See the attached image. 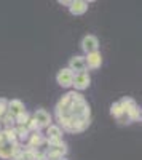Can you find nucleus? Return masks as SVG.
<instances>
[{"label": "nucleus", "mask_w": 142, "mask_h": 160, "mask_svg": "<svg viewBox=\"0 0 142 160\" xmlns=\"http://www.w3.org/2000/svg\"><path fill=\"white\" fill-rule=\"evenodd\" d=\"M26 128L29 130V133H34V131H42V128L38 127V123H37L35 120L32 118V115H31V118H29V122H27V125H26Z\"/></svg>", "instance_id": "nucleus-19"}, {"label": "nucleus", "mask_w": 142, "mask_h": 160, "mask_svg": "<svg viewBox=\"0 0 142 160\" xmlns=\"http://www.w3.org/2000/svg\"><path fill=\"white\" fill-rule=\"evenodd\" d=\"M56 125L61 127L62 131L72 133H83L89 123H91V108L86 98L78 91H67L54 108Z\"/></svg>", "instance_id": "nucleus-1"}, {"label": "nucleus", "mask_w": 142, "mask_h": 160, "mask_svg": "<svg viewBox=\"0 0 142 160\" xmlns=\"http://www.w3.org/2000/svg\"><path fill=\"white\" fill-rule=\"evenodd\" d=\"M29 118H31V114H29L27 111L21 112L19 115L15 117V127H16V125H18V127H26V125H27V122H29Z\"/></svg>", "instance_id": "nucleus-15"}, {"label": "nucleus", "mask_w": 142, "mask_h": 160, "mask_svg": "<svg viewBox=\"0 0 142 160\" xmlns=\"http://www.w3.org/2000/svg\"><path fill=\"white\" fill-rule=\"evenodd\" d=\"M120 104L123 106V111H125V115L130 118V122H140V108L137 106V102L131 98V96H125L120 99Z\"/></svg>", "instance_id": "nucleus-2"}, {"label": "nucleus", "mask_w": 142, "mask_h": 160, "mask_svg": "<svg viewBox=\"0 0 142 160\" xmlns=\"http://www.w3.org/2000/svg\"><path fill=\"white\" fill-rule=\"evenodd\" d=\"M67 69H70L73 74H80V72H86V64H85V56L82 55H75L69 59Z\"/></svg>", "instance_id": "nucleus-7"}, {"label": "nucleus", "mask_w": 142, "mask_h": 160, "mask_svg": "<svg viewBox=\"0 0 142 160\" xmlns=\"http://www.w3.org/2000/svg\"><path fill=\"white\" fill-rule=\"evenodd\" d=\"M15 133H16V139H18V142H24V141H27V138H29V130L26 128V127H15Z\"/></svg>", "instance_id": "nucleus-14"}, {"label": "nucleus", "mask_w": 142, "mask_h": 160, "mask_svg": "<svg viewBox=\"0 0 142 160\" xmlns=\"http://www.w3.org/2000/svg\"><path fill=\"white\" fill-rule=\"evenodd\" d=\"M61 160H67V158H66V157H64V158H61Z\"/></svg>", "instance_id": "nucleus-22"}, {"label": "nucleus", "mask_w": 142, "mask_h": 160, "mask_svg": "<svg viewBox=\"0 0 142 160\" xmlns=\"http://www.w3.org/2000/svg\"><path fill=\"white\" fill-rule=\"evenodd\" d=\"M3 136H5V141L7 142H16V133H15V127L13 128H5L3 130Z\"/></svg>", "instance_id": "nucleus-16"}, {"label": "nucleus", "mask_w": 142, "mask_h": 160, "mask_svg": "<svg viewBox=\"0 0 142 160\" xmlns=\"http://www.w3.org/2000/svg\"><path fill=\"white\" fill-rule=\"evenodd\" d=\"M88 7H89V3L85 2V0H72L69 5V11L73 16H82L88 11Z\"/></svg>", "instance_id": "nucleus-9"}, {"label": "nucleus", "mask_w": 142, "mask_h": 160, "mask_svg": "<svg viewBox=\"0 0 142 160\" xmlns=\"http://www.w3.org/2000/svg\"><path fill=\"white\" fill-rule=\"evenodd\" d=\"M72 80H73V72L67 68H62L56 74V82L62 88H70L72 87Z\"/></svg>", "instance_id": "nucleus-5"}, {"label": "nucleus", "mask_w": 142, "mask_h": 160, "mask_svg": "<svg viewBox=\"0 0 142 160\" xmlns=\"http://www.w3.org/2000/svg\"><path fill=\"white\" fill-rule=\"evenodd\" d=\"M35 152H37V149H31V148L22 149L21 160H35Z\"/></svg>", "instance_id": "nucleus-17"}, {"label": "nucleus", "mask_w": 142, "mask_h": 160, "mask_svg": "<svg viewBox=\"0 0 142 160\" xmlns=\"http://www.w3.org/2000/svg\"><path fill=\"white\" fill-rule=\"evenodd\" d=\"M85 64H86V69L97 71L102 66V55H101V51H94V53H89V55H85Z\"/></svg>", "instance_id": "nucleus-8"}, {"label": "nucleus", "mask_w": 142, "mask_h": 160, "mask_svg": "<svg viewBox=\"0 0 142 160\" xmlns=\"http://www.w3.org/2000/svg\"><path fill=\"white\" fill-rule=\"evenodd\" d=\"M82 50L85 55H89V53H94V51H99V38L93 34H86L83 38H82V43H80Z\"/></svg>", "instance_id": "nucleus-4"}, {"label": "nucleus", "mask_w": 142, "mask_h": 160, "mask_svg": "<svg viewBox=\"0 0 142 160\" xmlns=\"http://www.w3.org/2000/svg\"><path fill=\"white\" fill-rule=\"evenodd\" d=\"M32 118L38 123L40 128H48L51 123H53V117L50 115V112H46L45 109H37L32 115Z\"/></svg>", "instance_id": "nucleus-6"}, {"label": "nucleus", "mask_w": 142, "mask_h": 160, "mask_svg": "<svg viewBox=\"0 0 142 160\" xmlns=\"http://www.w3.org/2000/svg\"><path fill=\"white\" fill-rule=\"evenodd\" d=\"M89 85H91V77H89V74H88V72L73 74V80H72L73 91L82 93V91H83V90H86Z\"/></svg>", "instance_id": "nucleus-3"}, {"label": "nucleus", "mask_w": 142, "mask_h": 160, "mask_svg": "<svg viewBox=\"0 0 142 160\" xmlns=\"http://www.w3.org/2000/svg\"><path fill=\"white\" fill-rule=\"evenodd\" d=\"M35 160H46L45 151H40V149H37V152H35Z\"/></svg>", "instance_id": "nucleus-21"}, {"label": "nucleus", "mask_w": 142, "mask_h": 160, "mask_svg": "<svg viewBox=\"0 0 142 160\" xmlns=\"http://www.w3.org/2000/svg\"><path fill=\"white\" fill-rule=\"evenodd\" d=\"M46 142V138L42 131H34L29 135L27 138V148L31 149H38V148H42V146Z\"/></svg>", "instance_id": "nucleus-10"}, {"label": "nucleus", "mask_w": 142, "mask_h": 160, "mask_svg": "<svg viewBox=\"0 0 142 160\" xmlns=\"http://www.w3.org/2000/svg\"><path fill=\"white\" fill-rule=\"evenodd\" d=\"M18 142V141H16ZM13 148H15V142H0V158L3 160H11V155H13Z\"/></svg>", "instance_id": "nucleus-13"}, {"label": "nucleus", "mask_w": 142, "mask_h": 160, "mask_svg": "<svg viewBox=\"0 0 142 160\" xmlns=\"http://www.w3.org/2000/svg\"><path fill=\"white\" fill-rule=\"evenodd\" d=\"M26 108H24V102L21 99H10L8 104H7V112L11 114L13 117H16L19 115L21 112H24Z\"/></svg>", "instance_id": "nucleus-11"}, {"label": "nucleus", "mask_w": 142, "mask_h": 160, "mask_svg": "<svg viewBox=\"0 0 142 160\" xmlns=\"http://www.w3.org/2000/svg\"><path fill=\"white\" fill-rule=\"evenodd\" d=\"M0 122L5 125V128H13V127H15V117H13L11 114H8V112H5V115L2 117Z\"/></svg>", "instance_id": "nucleus-18"}, {"label": "nucleus", "mask_w": 142, "mask_h": 160, "mask_svg": "<svg viewBox=\"0 0 142 160\" xmlns=\"http://www.w3.org/2000/svg\"><path fill=\"white\" fill-rule=\"evenodd\" d=\"M62 135H64V131L61 130V127L56 125V123H51V125L46 128L45 138H46V139H62Z\"/></svg>", "instance_id": "nucleus-12"}, {"label": "nucleus", "mask_w": 142, "mask_h": 160, "mask_svg": "<svg viewBox=\"0 0 142 160\" xmlns=\"http://www.w3.org/2000/svg\"><path fill=\"white\" fill-rule=\"evenodd\" d=\"M7 104H8V99L0 98V120H2V117H3L5 112H7Z\"/></svg>", "instance_id": "nucleus-20"}]
</instances>
